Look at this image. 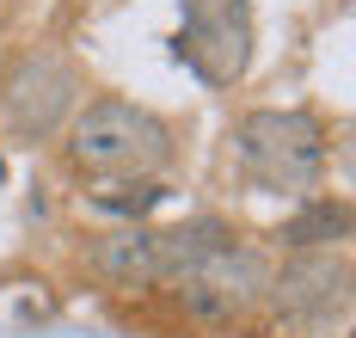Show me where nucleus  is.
I'll list each match as a JSON object with an SVG mask.
<instances>
[{"label": "nucleus", "mask_w": 356, "mask_h": 338, "mask_svg": "<svg viewBox=\"0 0 356 338\" xmlns=\"http://www.w3.org/2000/svg\"><path fill=\"white\" fill-rule=\"evenodd\" d=\"M178 62L203 86H234L252 62V0H178Z\"/></svg>", "instance_id": "4"}, {"label": "nucleus", "mask_w": 356, "mask_h": 338, "mask_svg": "<svg viewBox=\"0 0 356 338\" xmlns=\"http://www.w3.org/2000/svg\"><path fill=\"white\" fill-rule=\"evenodd\" d=\"M258 289H270L264 259H258L252 246H234V240H227V246H215L191 277H178L184 307H191V314H203V320H227V314H240L246 301H258Z\"/></svg>", "instance_id": "5"}, {"label": "nucleus", "mask_w": 356, "mask_h": 338, "mask_svg": "<svg viewBox=\"0 0 356 338\" xmlns=\"http://www.w3.org/2000/svg\"><path fill=\"white\" fill-rule=\"evenodd\" d=\"M270 289H277V301H283L289 314H332V307H344L350 264L338 259L332 246H320V252H301L295 264H283V277Z\"/></svg>", "instance_id": "6"}, {"label": "nucleus", "mask_w": 356, "mask_h": 338, "mask_svg": "<svg viewBox=\"0 0 356 338\" xmlns=\"http://www.w3.org/2000/svg\"><path fill=\"white\" fill-rule=\"evenodd\" d=\"M332 240H344V209L338 203H307L301 216L283 222V246H295V252H320Z\"/></svg>", "instance_id": "9"}, {"label": "nucleus", "mask_w": 356, "mask_h": 338, "mask_svg": "<svg viewBox=\"0 0 356 338\" xmlns=\"http://www.w3.org/2000/svg\"><path fill=\"white\" fill-rule=\"evenodd\" d=\"M234 148L258 191H307L325 166V123L314 111H252Z\"/></svg>", "instance_id": "2"}, {"label": "nucleus", "mask_w": 356, "mask_h": 338, "mask_svg": "<svg viewBox=\"0 0 356 338\" xmlns=\"http://www.w3.org/2000/svg\"><path fill=\"white\" fill-rule=\"evenodd\" d=\"M99 271H105L111 283H129V289H142V283H160V259H154V234L136 227V234H117L99 246Z\"/></svg>", "instance_id": "8"}, {"label": "nucleus", "mask_w": 356, "mask_h": 338, "mask_svg": "<svg viewBox=\"0 0 356 338\" xmlns=\"http://www.w3.org/2000/svg\"><path fill=\"white\" fill-rule=\"evenodd\" d=\"M68 160L92 179H154L172 160V129L147 105L92 99L68 129Z\"/></svg>", "instance_id": "1"}, {"label": "nucleus", "mask_w": 356, "mask_h": 338, "mask_svg": "<svg viewBox=\"0 0 356 338\" xmlns=\"http://www.w3.org/2000/svg\"><path fill=\"white\" fill-rule=\"evenodd\" d=\"M227 240H234V234H227L221 222H209V216H203V222H184V227H166V234H154V259H160V277H166V283L191 277V271L209 259L215 246H227Z\"/></svg>", "instance_id": "7"}, {"label": "nucleus", "mask_w": 356, "mask_h": 338, "mask_svg": "<svg viewBox=\"0 0 356 338\" xmlns=\"http://www.w3.org/2000/svg\"><path fill=\"white\" fill-rule=\"evenodd\" d=\"M74 99H80V74L68 68V56L62 49H25L6 80H0V117H6V129L19 136V142H43V136H56L62 123H68Z\"/></svg>", "instance_id": "3"}]
</instances>
